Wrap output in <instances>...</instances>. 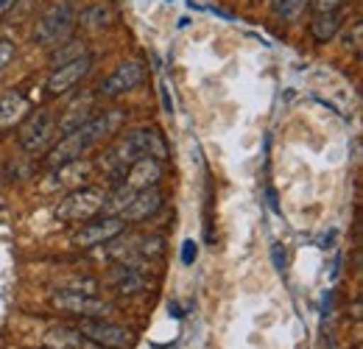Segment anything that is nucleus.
<instances>
[{
	"label": "nucleus",
	"instance_id": "22",
	"mask_svg": "<svg viewBox=\"0 0 363 349\" xmlns=\"http://www.w3.org/2000/svg\"><path fill=\"white\" fill-rule=\"evenodd\" d=\"M272 262L279 274H285V268H288V252H285L282 243H274L272 246Z\"/></svg>",
	"mask_w": 363,
	"mask_h": 349
},
{
	"label": "nucleus",
	"instance_id": "6",
	"mask_svg": "<svg viewBox=\"0 0 363 349\" xmlns=\"http://www.w3.org/2000/svg\"><path fill=\"white\" fill-rule=\"evenodd\" d=\"M53 307L65 310V313H73V316H82V318H106L109 313H115L112 302H104L101 297L95 294H82V291H56L53 294Z\"/></svg>",
	"mask_w": 363,
	"mask_h": 349
},
{
	"label": "nucleus",
	"instance_id": "2",
	"mask_svg": "<svg viewBox=\"0 0 363 349\" xmlns=\"http://www.w3.org/2000/svg\"><path fill=\"white\" fill-rule=\"evenodd\" d=\"M143 157H154L160 162L168 157V145H165L162 134L157 129H148V126L121 134V140L106 151V162L112 168V184H123L126 168Z\"/></svg>",
	"mask_w": 363,
	"mask_h": 349
},
{
	"label": "nucleus",
	"instance_id": "16",
	"mask_svg": "<svg viewBox=\"0 0 363 349\" xmlns=\"http://www.w3.org/2000/svg\"><path fill=\"white\" fill-rule=\"evenodd\" d=\"M45 347L48 349H104L98 347V344H92L84 333L70 330V327H53V330H48Z\"/></svg>",
	"mask_w": 363,
	"mask_h": 349
},
{
	"label": "nucleus",
	"instance_id": "27",
	"mask_svg": "<svg viewBox=\"0 0 363 349\" xmlns=\"http://www.w3.org/2000/svg\"><path fill=\"white\" fill-rule=\"evenodd\" d=\"M45 349H48V347H45Z\"/></svg>",
	"mask_w": 363,
	"mask_h": 349
},
{
	"label": "nucleus",
	"instance_id": "13",
	"mask_svg": "<svg viewBox=\"0 0 363 349\" xmlns=\"http://www.w3.org/2000/svg\"><path fill=\"white\" fill-rule=\"evenodd\" d=\"M109 285L118 291V294H140L145 288V274L140 265H132V262H115L112 271H109Z\"/></svg>",
	"mask_w": 363,
	"mask_h": 349
},
{
	"label": "nucleus",
	"instance_id": "25",
	"mask_svg": "<svg viewBox=\"0 0 363 349\" xmlns=\"http://www.w3.org/2000/svg\"><path fill=\"white\" fill-rule=\"evenodd\" d=\"M160 95H162V106H165V112L171 115V112H174V101H171V95H168V84H165V82L160 84Z\"/></svg>",
	"mask_w": 363,
	"mask_h": 349
},
{
	"label": "nucleus",
	"instance_id": "11",
	"mask_svg": "<svg viewBox=\"0 0 363 349\" xmlns=\"http://www.w3.org/2000/svg\"><path fill=\"white\" fill-rule=\"evenodd\" d=\"M162 207V193L157 187H145V190H135L132 201L126 204V210L121 213V218L126 223H137V221H145L151 216H157Z\"/></svg>",
	"mask_w": 363,
	"mask_h": 349
},
{
	"label": "nucleus",
	"instance_id": "12",
	"mask_svg": "<svg viewBox=\"0 0 363 349\" xmlns=\"http://www.w3.org/2000/svg\"><path fill=\"white\" fill-rule=\"evenodd\" d=\"M160 179H162V162L154 160V157H143V160H137L126 168L123 184L132 187V190H145V187H157Z\"/></svg>",
	"mask_w": 363,
	"mask_h": 349
},
{
	"label": "nucleus",
	"instance_id": "18",
	"mask_svg": "<svg viewBox=\"0 0 363 349\" xmlns=\"http://www.w3.org/2000/svg\"><path fill=\"white\" fill-rule=\"evenodd\" d=\"M79 23H82L84 28H90V31H104L106 26L115 23V9H112V3L98 0V3H92V6H87V9L82 11Z\"/></svg>",
	"mask_w": 363,
	"mask_h": 349
},
{
	"label": "nucleus",
	"instance_id": "17",
	"mask_svg": "<svg viewBox=\"0 0 363 349\" xmlns=\"http://www.w3.org/2000/svg\"><path fill=\"white\" fill-rule=\"evenodd\" d=\"M308 31H311V37L318 45H327L341 31V14L338 11H316L311 26H308Z\"/></svg>",
	"mask_w": 363,
	"mask_h": 349
},
{
	"label": "nucleus",
	"instance_id": "21",
	"mask_svg": "<svg viewBox=\"0 0 363 349\" xmlns=\"http://www.w3.org/2000/svg\"><path fill=\"white\" fill-rule=\"evenodd\" d=\"M14 53H17V45H14V40L0 37V73L9 67V62L14 59Z\"/></svg>",
	"mask_w": 363,
	"mask_h": 349
},
{
	"label": "nucleus",
	"instance_id": "7",
	"mask_svg": "<svg viewBox=\"0 0 363 349\" xmlns=\"http://www.w3.org/2000/svg\"><path fill=\"white\" fill-rule=\"evenodd\" d=\"M56 131L59 129H56L53 112L40 109V112H34V115L26 118V123H23V129H20V145H23V151H28V154H43L48 145L53 143Z\"/></svg>",
	"mask_w": 363,
	"mask_h": 349
},
{
	"label": "nucleus",
	"instance_id": "20",
	"mask_svg": "<svg viewBox=\"0 0 363 349\" xmlns=\"http://www.w3.org/2000/svg\"><path fill=\"white\" fill-rule=\"evenodd\" d=\"M311 6V0H272V14L277 20L294 23L305 14V9Z\"/></svg>",
	"mask_w": 363,
	"mask_h": 349
},
{
	"label": "nucleus",
	"instance_id": "8",
	"mask_svg": "<svg viewBox=\"0 0 363 349\" xmlns=\"http://www.w3.org/2000/svg\"><path fill=\"white\" fill-rule=\"evenodd\" d=\"M79 333H84L92 344L104 349H126L132 347V330L112 324L106 318H82L79 321Z\"/></svg>",
	"mask_w": 363,
	"mask_h": 349
},
{
	"label": "nucleus",
	"instance_id": "10",
	"mask_svg": "<svg viewBox=\"0 0 363 349\" xmlns=\"http://www.w3.org/2000/svg\"><path fill=\"white\" fill-rule=\"evenodd\" d=\"M90 70H92L90 53H82V56H76V59H70V62L56 65V70H53L50 79H48V92H50V95H65V92H70Z\"/></svg>",
	"mask_w": 363,
	"mask_h": 349
},
{
	"label": "nucleus",
	"instance_id": "4",
	"mask_svg": "<svg viewBox=\"0 0 363 349\" xmlns=\"http://www.w3.org/2000/svg\"><path fill=\"white\" fill-rule=\"evenodd\" d=\"M106 190L104 187H76L70 190L65 199H59V204L53 207V216L59 221L76 223V221H90L98 213H104L106 204Z\"/></svg>",
	"mask_w": 363,
	"mask_h": 349
},
{
	"label": "nucleus",
	"instance_id": "14",
	"mask_svg": "<svg viewBox=\"0 0 363 349\" xmlns=\"http://www.w3.org/2000/svg\"><path fill=\"white\" fill-rule=\"evenodd\" d=\"M92 115H95V95H92V92H84L82 98H76V101L65 109L62 121H56V129L62 131V134H70V131H76L79 126H84Z\"/></svg>",
	"mask_w": 363,
	"mask_h": 349
},
{
	"label": "nucleus",
	"instance_id": "19",
	"mask_svg": "<svg viewBox=\"0 0 363 349\" xmlns=\"http://www.w3.org/2000/svg\"><path fill=\"white\" fill-rule=\"evenodd\" d=\"M135 252L137 260H157L165 255V238L162 235H143V238H135Z\"/></svg>",
	"mask_w": 363,
	"mask_h": 349
},
{
	"label": "nucleus",
	"instance_id": "24",
	"mask_svg": "<svg viewBox=\"0 0 363 349\" xmlns=\"http://www.w3.org/2000/svg\"><path fill=\"white\" fill-rule=\"evenodd\" d=\"M313 11H338L344 6V0H311Z\"/></svg>",
	"mask_w": 363,
	"mask_h": 349
},
{
	"label": "nucleus",
	"instance_id": "9",
	"mask_svg": "<svg viewBox=\"0 0 363 349\" xmlns=\"http://www.w3.org/2000/svg\"><path fill=\"white\" fill-rule=\"evenodd\" d=\"M143 79H145V65L143 62H137V59L121 62L112 70V76L106 82H101L98 95H104V98H121V95H126V92H132L135 87H140Z\"/></svg>",
	"mask_w": 363,
	"mask_h": 349
},
{
	"label": "nucleus",
	"instance_id": "5",
	"mask_svg": "<svg viewBox=\"0 0 363 349\" xmlns=\"http://www.w3.org/2000/svg\"><path fill=\"white\" fill-rule=\"evenodd\" d=\"M123 229H126V221L121 218V216H104V218L82 221V226L70 235V243L79 246V249L104 246V243H109L112 238L123 235Z\"/></svg>",
	"mask_w": 363,
	"mask_h": 349
},
{
	"label": "nucleus",
	"instance_id": "3",
	"mask_svg": "<svg viewBox=\"0 0 363 349\" xmlns=\"http://www.w3.org/2000/svg\"><path fill=\"white\" fill-rule=\"evenodd\" d=\"M76 26H79L76 6L70 0H53L45 11L40 14V20L34 26V40L43 48H56V45L70 40Z\"/></svg>",
	"mask_w": 363,
	"mask_h": 349
},
{
	"label": "nucleus",
	"instance_id": "23",
	"mask_svg": "<svg viewBox=\"0 0 363 349\" xmlns=\"http://www.w3.org/2000/svg\"><path fill=\"white\" fill-rule=\"evenodd\" d=\"M196 257H199V243L196 240H184L182 243V262L184 265H193Z\"/></svg>",
	"mask_w": 363,
	"mask_h": 349
},
{
	"label": "nucleus",
	"instance_id": "26",
	"mask_svg": "<svg viewBox=\"0 0 363 349\" xmlns=\"http://www.w3.org/2000/svg\"><path fill=\"white\" fill-rule=\"evenodd\" d=\"M17 3H20V0H0V17H3V14H9Z\"/></svg>",
	"mask_w": 363,
	"mask_h": 349
},
{
	"label": "nucleus",
	"instance_id": "15",
	"mask_svg": "<svg viewBox=\"0 0 363 349\" xmlns=\"http://www.w3.org/2000/svg\"><path fill=\"white\" fill-rule=\"evenodd\" d=\"M31 112V104L23 92H6L0 98V131L14 129L17 123H23Z\"/></svg>",
	"mask_w": 363,
	"mask_h": 349
},
{
	"label": "nucleus",
	"instance_id": "1",
	"mask_svg": "<svg viewBox=\"0 0 363 349\" xmlns=\"http://www.w3.org/2000/svg\"><path fill=\"white\" fill-rule=\"evenodd\" d=\"M123 118H126L123 109H106V112L92 115L84 126H79L76 131L65 134V137L50 148V154H48V168L53 171V168H59V165H65V162L82 160L92 145L104 143L109 134H115V131L121 129Z\"/></svg>",
	"mask_w": 363,
	"mask_h": 349
}]
</instances>
